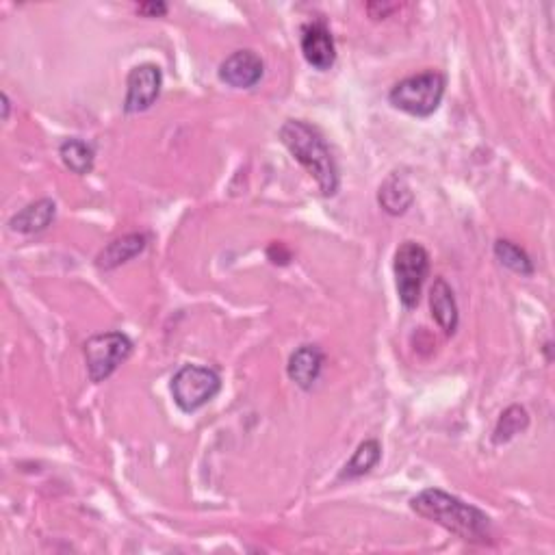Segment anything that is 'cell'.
<instances>
[{"label":"cell","instance_id":"7c38bea8","mask_svg":"<svg viewBox=\"0 0 555 555\" xmlns=\"http://www.w3.org/2000/svg\"><path fill=\"white\" fill-rule=\"evenodd\" d=\"M430 311L432 317L447 337H454L460 324V311L454 289H451L443 278H436L430 289Z\"/></svg>","mask_w":555,"mask_h":555},{"label":"cell","instance_id":"3957f363","mask_svg":"<svg viewBox=\"0 0 555 555\" xmlns=\"http://www.w3.org/2000/svg\"><path fill=\"white\" fill-rule=\"evenodd\" d=\"M445 76L436 70H425L421 74L408 76L399 81L389 94V102L415 118H430L438 111L445 96Z\"/></svg>","mask_w":555,"mask_h":555},{"label":"cell","instance_id":"5bb4252c","mask_svg":"<svg viewBox=\"0 0 555 555\" xmlns=\"http://www.w3.org/2000/svg\"><path fill=\"white\" fill-rule=\"evenodd\" d=\"M378 202L382 209L393 215H406L412 204H415V191H412L408 178L399 172H393L384 180L378 189Z\"/></svg>","mask_w":555,"mask_h":555},{"label":"cell","instance_id":"9c48e42d","mask_svg":"<svg viewBox=\"0 0 555 555\" xmlns=\"http://www.w3.org/2000/svg\"><path fill=\"white\" fill-rule=\"evenodd\" d=\"M219 81L232 89H252L261 83L265 74V63L254 50H237L219 63Z\"/></svg>","mask_w":555,"mask_h":555},{"label":"cell","instance_id":"e0dca14e","mask_svg":"<svg viewBox=\"0 0 555 555\" xmlns=\"http://www.w3.org/2000/svg\"><path fill=\"white\" fill-rule=\"evenodd\" d=\"M493 252H495V258L497 261L514 271V274H519V276H534V261L529 258V254L521 248V245H516L514 241L510 239H497L495 245H493Z\"/></svg>","mask_w":555,"mask_h":555},{"label":"cell","instance_id":"ac0fdd59","mask_svg":"<svg viewBox=\"0 0 555 555\" xmlns=\"http://www.w3.org/2000/svg\"><path fill=\"white\" fill-rule=\"evenodd\" d=\"M529 428V415L523 406H510L501 412V417L495 425L493 432V443L495 445H506L514 436L523 434Z\"/></svg>","mask_w":555,"mask_h":555},{"label":"cell","instance_id":"8fae6325","mask_svg":"<svg viewBox=\"0 0 555 555\" xmlns=\"http://www.w3.org/2000/svg\"><path fill=\"white\" fill-rule=\"evenodd\" d=\"M146 245H148V237L144 235V232H131V235L113 239L96 256V267L102 271L118 269L144 252Z\"/></svg>","mask_w":555,"mask_h":555},{"label":"cell","instance_id":"44dd1931","mask_svg":"<svg viewBox=\"0 0 555 555\" xmlns=\"http://www.w3.org/2000/svg\"><path fill=\"white\" fill-rule=\"evenodd\" d=\"M137 14L146 16V18H163L167 16V5L165 3H141L137 5Z\"/></svg>","mask_w":555,"mask_h":555},{"label":"cell","instance_id":"ffe728a7","mask_svg":"<svg viewBox=\"0 0 555 555\" xmlns=\"http://www.w3.org/2000/svg\"><path fill=\"white\" fill-rule=\"evenodd\" d=\"M267 256L274 265H287L291 261V252L285 248V243H271L267 248Z\"/></svg>","mask_w":555,"mask_h":555},{"label":"cell","instance_id":"4fadbf2b","mask_svg":"<svg viewBox=\"0 0 555 555\" xmlns=\"http://www.w3.org/2000/svg\"><path fill=\"white\" fill-rule=\"evenodd\" d=\"M57 217V204L50 198L35 200L24 206L14 217L9 219V230L20 232V235H37V232L46 230Z\"/></svg>","mask_w":555,"mask_h":555},{"label":"cell","instance_id":"7402d4cb","mask_svg":"<svg viewBox=\"0 0 555 555\" xmlns=\"http://www.w3.org/2000/svg\"><path fill=\"white\" fill-rule=\"evenodd\" d=\"M0 98H3V120L7 122L9 120V111H11V102H9V96L5 92H3V96H0Z\"/></svg>","mask_w":555,"mask_h":555},{"label":"cell","instance_id":"9a60e30c","mask_svg":"<svg viewBox=\"0 0 555 555\" xmlns=\"http://www.w3.org/2000/svg\"><path fill=\"white\" fill-rule=\"evenodd\" d=\"M382 460V445L376 441V438H367V441L360 443L354 451V456L347 460L345 467L339 473V482H352L358 480V477H365L367 473H371L373 469L378 467Z\"/></svg>","mask_w":555,"mask_h":555},{"label":"cell","instance_id":"5b68a950","mask_svg":"<svg viewBox=\"0 0 555 555\" xmlns=\"http://www.w3.org/2000/svg\"><path fill=\"white\" fill-rule=\"evenodd\" d=\"M172 397L174 404L191 415L204 408L222 391V376L211 367L202 365H183L172 378Z\"/></svg>","mask_w":555,"mask_h":555},{"label":"cell","instance_id":"30bf717a","mask_svg":"<svg viewBox=\"0 0 555 555\" xmlns=\"http://www.w3.org/2000/svg\"><path fill=\"white\" fill-rule=\"evenodd\" d=\"M324 363H326L324 350H321L319 345L308 343L298 347V350L291 354L287 373L291 382L298 384L302 391H311L317 384L321 371H324Z\"/></svg>","mask_w":555,"mask_h":555},{"label":"cell","instance_id":"7a4b0ae2","mask_svg":"<svg viewBox=\"0 0 555 555\" xmlns=\"http://www.w3.org/2000/svg\"><path fill=\"white\" fill-rule=\"evenodd\" d=\"M280 141L304 170L315 178L319 191L334 198L341 187V174L330 144L317 126L304 120H287L280 126Z\"/></svg>","mask_w":555,"mask_h":555},{"label":"cell","instance_id":"d6986e66","mask_svg":"<svg viewBox=\"0 0 555 555\" xmlns=\"http://www.w3.org/2000/svg\"><path fill=\"white\" fill-rule=\"evenodd\" d=\"M395 11H399V5H397V3H369V5H367V14H369V18H373V20H386V18H391V14H395Z\"/></svg>","mask_w":555,"mask_h":555},{"label":"cell","instance_id":"2e32d148","mask_svg":"<svg viewBox=\"0 0 555 555\" xmlns=\"http://www.w3.org/2000/svg\"><path fill=\"white\" fill-rule=\"evenodd\" d=\"M59 157H61L63 165H66L72 174L85 176V174H89V172L94 170L96 152H94L92 144H87L85 139L70 137L66 141H61Z\"/></svg>","mask_w":555,"mask_h":555},{"label":"cell","instance_id":"52a82bcc","mask_svg":"<svg viewBox=\"0 0 555 555\" xmlns=\"http://www.w3.org/2000/svg\"><path fill=\"white\" fill-rule=\"evenodd\" d=\"M163 72L154 63H141V66L128 72L126 79V98L124 111L128 115L148 111L161 96Z\"/></svg>","mask_w":555,"mask_h":555},{"label":"cell","instance_id":"6da1fadb","mask_svg":"<svg viewBox=\"0 0 555 555\" xmlns=\"http://www.w3.org/2000/svg\"><path fill=\"white\" fill-rule=\"evenodd\" d=\"M412 512L421 519L445 527L454 536L475 542V545H490L493 542V523L490 516L471 503L462 501L441 488H425L417 497L410 499Z\"/></svg>","mask_w":555,"mask_h":555},{"label":"cell","instance_id":"ba28073f","mask_svg":"<svg viewBox=\"0 0 555 555\" xmlns=\"http://www.w3.org/2000/svg\"><path fill=\"white\" fill-rule=\"evenodd\" d=\"M302 55L311 68L328 72L337 63V44L326 22L315 20L302 27Z\"/></svg>","mask_w":555,"mask_h":555},{"label":"cell","instance_id":"8992f818","mask_svg":"<svg viewBox=\"0 0 555 555\" xmlns=\"http://www.w3.org/2000/svg\"><path fill=\"white\" fill-rule=\"evenodd\" d=\"M133 341L124 332H100L83 345L89 380L94 384L111 378L133 354Z\"/></svg>","mask_w":555,"mask_h":555},{"label":"cell","instance_id":"277c9868","mask_svg":"<svg viewBox=\"0 0 555 555\" xmlns=\"http://www.w3.org/2000/svg\"><path fill=\"white\" fill-rule=\"evenodd\" d=\"M399 302L412 311L419 306L425 278L430 274V254L417 241H404L393 258Z\"/></svg>","mask_w":555,"mask_h":555}]
</instances>
